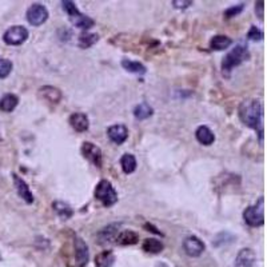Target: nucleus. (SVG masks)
Here are the masks:
<instances>
[{"label":"nucleus","mask_w":267,"mask_h":267,"mask_svg":"<svg viewBox=\"0 0 267 267\" xmlns=\"http://www.w3.org/2000/svg\"><path fill=\"white\" fill-rule=\"evenodd\" d=\"M122 67L128 72H133V74L143 75L146 74V67L143 64L139 63V62H135V60H130V59H123L122 60Z\"/></svg>","instance_id":"nucleus-23"},{"label":"nucleus","mask_w":267,"mask_h":267,"mask_svg":"<svg viewBox=\"0 0 267 267\" xmlns=\"http://www.w3.org/2000/svg\"><path fill=\"white\" fill-rule=\"evenodd\" d=\"M239 117L247 127L258 130L259 128V136L262 139V117H263V106L261 100L258 99H246L240 103Z\"/></svg>","instance_id":"nucleus-1"},{"label":"nucleus","mask_w":267,"mask_h":267,"mask_svg":"<svg viewBox=\"0 0 267 267\" xmlns=\"http://www.w3.org/2000/svg\"><path fill=\"white\" fill-rule=\"evenodd\" d=\"M197 140L203 146H211L215 142V135L207 126H199L195 131Z\"/></svg>","instance_id":"nucleus-17"},{"label":"nucleus","mask_w":267,"mask_h":267,"mask_svg":"<svg viewBox=\"0 0 267 267\" xmlns=\"http://www.w3.org/2000/svg\"><path fill=\"white\" fill-rule=\"evenodd\" d=\"M19 103V98L14 94H5L1 99H0V110L3 112L14 111Z\"/></svg>","instance_id":"nucleus-21"},{"label":"nucleus","mask_w":267,"mask_h":267,"mask_svg":"<svg viewBox=\"0 0 267 267\" xmlns=\"http://www.w3.org/2000/svg\"><path fill=\"white\" fill-rule=\"evenodd\" d=\"M96 200L104 206V207H111L115 203L117 202V192L111 184V182L107 181V179H101L95 187V191H94Z\"/></svg>","instance_id":"nucleus-3"},{"label":"nucleus","mask_w":267,"mask_h":267,"mask_svg":"<svg viewBox=\"0 0 267 267\" xmlns=\"http://www.w3.org/2000/svg\"><path fill=\"white\" fill-rule=\"evenodd\" d=\"M12 71V62L5 58H0V79H4Z\"/></svg>","instance_id":"nucleus-28"},{"label":"nucleus","mask_w":267,"mask_h":267,"mask_svg":"<svg viewBox=\"0 0 267 267\" xmlns=\"http://www.w3.org/2000/svg\"><path fill=\"white\" fill-rule=\"evenodd\" d=\"M14 183H15L16 187V191L19 194V197L24 200L26 203H32L33 202V195H32L31 190H30V187L27 184L24 179H21L20 176L14 174Z\"/></svg>","instance_id":"nucleus-15"},{"label":"nucleus","mask_w":267,"mask_h":267,"mask_svg":"<svg viewBox=\"0 0 267 267\" xmlns=\"http://www.w3.org/2000/svg\"><path fill=\"white\" fill-rule=\"evenodd\" d=\"M119 224H110L104 229H101L98 234V243L99 245H110L115 243L117 236L119 234Z\"/></svg>","instance_id":"nucleus-11"},{"label":"nucleus","mask_w":267,"mask_h":267,"mask_svg":"<svg viewBox=\"0 0 267 267\" xmlns=\"http://www.w3.org/2000/svg\"><path fill=\"white\" fill-rule=\"evenodd\" d=\"M69 124H71V127L74 128L75 131L84 133L90 127V120H88V117L85 114H83V112H74L69 117Z\"/></svg>","instance_id":"nucleus-14"},{"label":"nucleus","mask_w":267,"mask_h":267,"mask_svg":"<svg viewBox=\"0 0 267 267\" xmlns=\"http://www.w3.org/2000/svg\"><path fill=\"white\" fill-rule=\"evenodd\" d=\"M52 208L55 213L58 214L59 217L64 220H67L69 219L72 215H74V211H72V208L69 207L67 203L64 202H53L52 203Z\"/></svg>","instance_id":"nucleus-25"},{"label":"nucleus","mask_w":267,"mask_h":267,"mask_svg":"<svg viewBox=\"0 0 267 267\" xmlns=\"http://www.w3.org/2000/svg\"><path fill=\"white\" fill-rule=\"evenodd\" d=\"M82 154L88 162L100 168L103 155H101V150L96 144L91 143V142H84L82 144Z\"/></svg>","instance_id":"nucleus-8"},{"label":"nucleus","mask_w":267,"mask_h":267,"mask_svg":"<svg viewBox=\"0 0 267 267\" xmlns=\"http://www.w3.org/2000/svg\"><path fill=\"white\" fill-rule=\"evenodd\" d=\"M28 39V30L23 26H12L3 35V40L8 46H20Z\"/></svg>","instance_id":"nucleus-6"},{"label":"nucleus","mask_w":267,"mask_h":267,"mask_svg":"<svg viewBox=\"0 0 267 267\" xmlns=\"http://www.w3.org/2000/svg\"><path fill=\"white\" fill-rule=\"evenodd\" d=\"M142 249L146 252H150V254H159L165 249V245L162 243V240L154 239V238H147V239H144Z\"/></svg>","instance_id":"nucleus-22"},{"label":"nucleus","mask_w":267,"mask_h":267,"mask_svg":"<svg viewBox=\"0 0 267 267\" xmlns=\"http://www.w3.org/2000/svg\"><path fill=\"white\" fill-rule=\"evenodd\" d=\"M120 166L124 174H133L136 170V158L133 154H124L120 159Z\"/></svg>","instance_id":"nucleus-24"},{"label":"nucleus","mask_w":267,"mask_h":267,"mask_svg":"<svg viewBox=\"0 0 267 267\" xmlns=\"http://www.w3.org/2000/svg\"><path fill=\"white\" fill-rule=\"evenodd\" d=\"M204 249H206L204 243L195 235H190L183 240V250L188 256L195 258V256L202 255Z\"/></svg>","instance_id":"nucleus-9"},{"label":"nucleus","mask_w":267,"mask_h":267,"mask_svg":"<svg viewBox=\"0 0 267 267\" xmlns=\"http://www.w3.org/2000/svg\"><path fill=\"white\" fill-rule=\"evenodd\" d=\"M62 5H63V10L67 12L69 20L74 26L79 27L82 30H88L91 27L95 24L94 19H91L90 16L82 14L78 7L75 4L74 1H69V0H66V1H62Z\"/></svg>","instance_id":"nucleus-4"},{"label":"nucleus","mask_w":267,"mask_h":267,"mask_svg":"<svg viewBox=\"0 0 267 267\" xmlns=\"http://www.w3.org/2000/svg\"><path fill=\"white\" fill-rule=\"evenodd\" d=\"M115 262V255L111 250H104L95 256L96 267H111Z\"/></svg>","instance_id":"nucleus-19"},{"label":"nucleus","mask_w":267,"mask_h":267,"mask_svg":"<svg viewBox=\"0 0 267 267\" xmlns=\"http://www.w3.org/2000/svg\"><path fill=\"white\" fill-rule=\"evenodd\" d=\"M258 8H259V17H263V1H261V3H258V5H256ZM255 7V8H256Z\"/></svg>","instance_id":"nucleus-32"},{"label":"nucleus","mask_w":267,"mask_h":267,"mask_svg":"<svg viewBox=\"0 0 267 267\" xmlns=\"http://www.w3.org/2000/svg\"><path fill=\"white\" fill-rule=\"evenodd\" d=\"M74 259L75 266L83 267L88 262V247L84 243V240L75 236L74 239Z\"/></svg>","instance_id":"nucleus-10"},{"label":"nucleus","mask_w":267,"mask_h":267,"mask_svg":"<svg viewBox=\"0 0 267 267\" xmlns=\"http://www.w3.org/2000/svg\"><path fill=\"white\" fill-rule=\"evenodd\" d=\"M250 58L249 50L243 44H238L236 47L233 48L226 56L223 58L222 62V72L224 76H230V72L233 71L234 67H238L239 64H242L245 60Z\"/></svg>","instance_id":"nucleus-2"},{"label":"nucleus","mask_w":267,"mask_h":267,"mask_svg":"<svg viewBox=\"0 0 267 267\" xmlns=\"http://www.w3.org/2000/svg\"><path fill=\"white\" fill-rule=\"evenodd\" d=\"M27 20L33 27L42 26L48 19V10L40 3H33V4L27 10Z\"/></svg>","instance_id":"nucleus-7"},{"label":"nucleus","mask_w":267,"mask_h":267,"mask_svg":"<svg viewBox=\"0 0 267 267\" xmlns=\"http://www.w3.org/2000/svg\"><path fill=\"white\" fill-rule=\"evenodd\" d=\"M243 8H245V4H243V3H240V4L236 5H231V7H229L227 10L224 11V17H226V19H231V17H234V16L239 15L240 12L243 11Z\"/></svg>","instance_id":"nucleus-29"},{"label":"nucleus","mask_w":267,"mask_h":267,"mask_svg":"<svg viewBox=\"0 0 267 267\" xmlns=\"http://www.w3.org/2000/svg\"><path fill=\"white\" fill-rule=\"evenodd\" d=\"M172 4H174L175 8H187L188 5L192 4V1L191 0H188V1H176V0H174Z\"/></svg>","instance_id":"nucleus-31"},{"label":"nucleus","mask_w":267,"mask_h":267,"mask_svg":"<svg viewBox=\"0 0 267 267\" xmlns=\"http://www.w3.org/2000/svg\"><path fill=\"white\" fill-rule=\"evenodd\" d=\"M243 219L251 227H259L265 223V210H263V198L259 199V202L249 206L243 211Z\"/></svg>","instance_id":"nucleus-5"},{"label":"nucleus","mask_w":267,"mask_h":267,"mask_svg":"<svg viewBox=\"0 0 267 267\" xmlns=\"http://www.w3.org/2000/svg\"><path fill=\"white\" fill-rule=\"evenodd\" d=\"M107 135L111 139L114 143L122 144L124 143L128 138V130L124 124H114L107 130Z\"/></svg>","instance_id":"nucleus-12"},{"label":"nucleus","mask_w":267,"mask_h":267,"mask_svg":"<svg viewBox=\"0 0 267 267\" xmlns=\"http://www.w3.org/2000/svg\"><path fill=\"white\" fill-rule=\"evenodd\" d=\"M154 114V110H152V107L147 104L146 101L143 103H140L138 106L135 107V110H134V115L136 119L139 120H144V119H149L151 115Z\"/></svg>","instance_id":"nucleus-26"},{"label":"nucleus","mask_w":267,"mask_h":267,"mask_svg":"<svg viewBox=\"0 0 267 267\" xmlns=\"http://www.w3.org/2000/svg\"><path fill=\"white\" fill-rule=\"evenodd\" d=\"M139 235L135 233V231H131V230H124V231H120L117 236V240L115 243L122 246H130L138 243Z\"/></svg>","instance_id":"nucleus-18"},{"label":"nucleus","mask_w":267,"mask_h":267,"mask_svg":"<svg viewBox=\"0 0 267 267\" xmlns=\"http://www.w3.org/2000/svg\"><path fill=\"white\" fill-rule=\"evenodd\" d=\"M256 261V255L251 249H242L235 258V267H252Z\"/></svg>","instance_id":"nucleus-13"},{"label":"nucleus","mask_w":267,"mask_h":267,"mask_svg":"<svg viewBox=\"0 0 267 267\" xmlns=\"http://www.w3.org/2000/svg\"><path fill=\"white\" fill-rule=\"evenodd\" d=\"M39 94L43 99L53 104H58L59 101L62 100V91L53 85H44L42 88H39Z\"/></svg>","instance_id":"nucleus-16"},{"label":"nucleus","mask_w":267,"mask_h":267,"mask_svg":"<svg viewBox=\"0 0 267 267\" xmlns=\"http://www.w3.org/2000/svg\"><path fill=\"white\" fill-rule=\"evenodd\" d=\"M233 44V40L226 35H215L210 42V48L214 51H223Z\"/></svg>","instance_id":"nucleus-20"},{"label":"nucleus","mask_w":267,"mask_h":267,"mask_svg":"<svg viewBox=\"0 0 267 267\" xmlns=\"http://www.w3.org/2000/svg\"><path fill=\"white\" fill-rule=\"evenodd\" d=\"M262 37H263V32L255 26H251L250 31L247 33V39H250V40H261Z\"/></svg>","instance_id":"nucleus-30"},{"label":"nucleus","mask_w":267,"mask_h":267,"mask_svg":"<svg viewBox=\"0 0 267 267\" xmlns=\"http://www.w3.org/2000/svg\"><path fill=\"white\" fill-rule=\"evenodd\" d=\"M99 40V36L96 33H90V32H83L79 35V44L80 48H88L94 46L96 42Z\"/></svg>","instance_id":"nucleus-27"}]
</instances>
